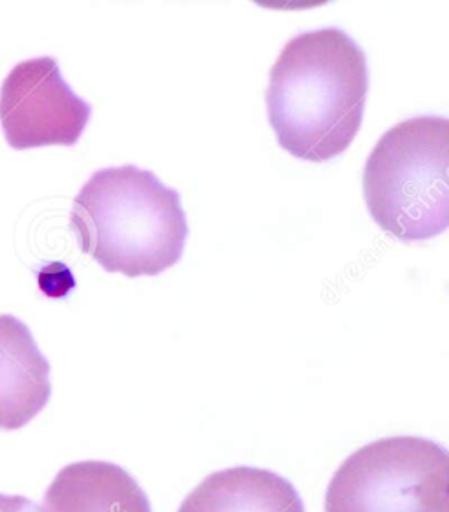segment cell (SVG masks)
<instances>
[{
  "mask_svg": "<svg viewBox=\"0 0 449 512\" xmlns=\"http://www.w3.org/2000/svg\"><path fill=\"white\" fill-rule=\"evenodd\" d=\"M367 92V58L344 30L293 37L272 65L265 93L279 146L313 164L343 155L362 127Z\"/></svg>",
  "mask_w": 449,
  "mask_h": 512,
  "instance_id": "1",
  "label": "cell"
},
{
  "mask_svg": "<svg viewBox=\"0 0 449 512\" xmlns=\"http://www.w3.org/2000/svg\"><path fill=\"white\" fill-rule=\"evenodd\" d=\"M178 512H304L299 491L272 470L234 467L207 476Z\"/></svg>",
  "mask_w": 449,
  "mask_h": 512,
  "instance_id": "8",
  "label": "cell"
},
{
  "mask_svg": "<svg viewBox=\"0 0 449 512\" xmlns=\"http://www.w3.org/2000/svg\"><path fill=\"white\" fill-rule=\"evenodd\" d=\"M43 512H151L136 479L100 460L65 465L44 493Z\"/></svg>",
  "mask_w": 449,
  "mask_h": 512,
  "instance_id": "7",
  "label": "cell"
},
{
  "mask_svg": "<svg viewBox=\"0 0 449 512\" xmlns=\"http://www.w3.org/2000/svg\"><path fill=\"white\" fill-rule=\"evenodd\" d=\"M50 374L29 327L13 314H0V430H20L48 406Z\"/></svg>",
  "mask_w": 449,
  "mask_h": 512,
  "instance_id": "6",
  "label": "cell"
},
{
  "mask_svg": "<svg viewBox=\"0 0 449 512\" xmlns=\"http://www.w3.org/2000/svg\"><path fill=\"white\" fill-rule=\"evenodd\" d=\"M71 228L104 271L132 279L174 267L188 237L178 190L130 164L93 172L72 202Z\"/></svg>",
  "mask_w": 449,
  "mask_h": 512,
  "instance_id": "2",
  "label": "cell"
},
{
  "mask_svg": "<svg viewBox=\"0 0 449 512\" xmlns=\"http://www.w3.org/2000/svg\"><path fill=\"white\" fill-rule=\"evenodd\" d=\"M92 116V106L78 97L55 58L23 60L0 88V125L13 150L74 146Z\"/></svg>",
  "mask_w": 449,
  "mask_h": 512,
  "instance_id": "5",
  "label": "cell"
},
{
  "mask_svg": "<svg viewBox=\"0 0 449 512\" xmlns=\"http://www.w3.org/2000/svg\"><path fill=\"white\" fill-rule=\"evenodd\" d=\"M0 512H43V507L22 495L0 493Z\"/></svg>",
  "mask_w": 449,
  "mask_h": 512,
  "instance_id": "9",
  "label": "cell"
},
{
  "mask_svg": "<svg viewBox=\"0 0 449 512\" xmlns=\"http://www.w3.org/2000/svg\"><path fill=\"white\" fill-rule=\"evenodd\" d=\"M325 512H449V455L421 437H386L344 460Z\"/></svg>",
  "mask_w": 449,
  "mask_h": 512,
  "instance_id": "4",
  "label": "cell"
},
{
  "mask_svg": "<svg viewBox=\"0 0 449 512\" xmlns=\"http://www.w3.org/2000/svg\"><path fill=\"white\" fill-rule=\"evenodd\" d=\"M448 165V118L414 116L390 128L364 169L372 220L402 242L441 235L449 225Z\"/></svg>",
  "mask_w": 449,
  "mask_h": 512,
  "instance_id": "3",
  "label": "cell"
}]
</instances>
